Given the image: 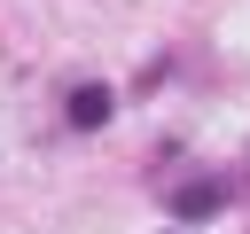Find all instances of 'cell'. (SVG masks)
<instances>
[{
  "label": "cell",
  "instance_id": "obj_1",
  "mask_svg": "<svg viewBox=\"0 0 250 234\" xmlns=\"http://www.w3.org/2000/svg\"><path fill=\"white\" fill-rule=\"evenodd\" d=\"M102 117H109V94L102 86H78L70 94V125H102Z\"/></svg>",
  "mask_w": 250,
  "mask_h": 234
},
{
  "label": "cell",
  "instance_id": "obj_2",
  "mask_svg": "<svg viewBox=\"0 0 250 234\" xmlns=\"http://www.w3.org/2000/svg\"><path fill=\"white\" fill-rule=\"evenodd\" d=\"M172 211H180V218H211V211H219V187H180Z\"/></svg>",
  "mask_w": 250,
  "mask_h": 234
}]
</instances>
